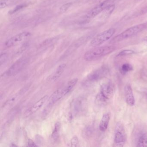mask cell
<instances>
[{
    "label": "cell",
    "mask_w": 147,
    "mask_h": 147,
    "mask_svg": "<svg viewBox=\"0 0 147 147\" xmlns=\"http://www.w3.org/2000/svg\"><path fill=\"white\" fill-rule=\"evenodd\" d=\"M134 53H135L134 51L131 50H125L119 52L117 56H123L131 55L134 54Z\"/></svg>",
    "instance_id": "cell-21"
},
{
    "label": "cell",
    "mask_w": 147,
    "mask_h": 147,
    "mask_svg": "<svg viewBox=\"0 0 147 147\" xmlns=\"http://www.w3.org/2000/svg\"><path fill=\"white\" fill-rule=\"evenodd\" d=\"M28 146L29 147H37V145L34 142L33 140L29 139L28 142Z\"/></svg>",
    "instance_id": "cell-25"
},
{
    "label": "cell",
    "mask_w": 147,
    "mask_h": 147,
    "mask_svg": "<svg viewBox=\"0 0 147 147\" xmlns=\"http://www.w3.org/2000/svg\"><path fill=\"white\" fill-rule=\"evenodd\" d=\"M49 98V97L48 95H45L34 105H32L28 110H26L24 114V116L25 117H28L36 112L45 104Z\"/></svg>",
    "instance_id": "cell-11"
},
{
    "label": "cell",
    "mask_w": 147,
    "mask_h": 147,
    "mask_svg": "<svg viewBox=\"0 0 147 147\" xmlns=\"http://www.w3.org/2000/svg\"><path fill=\"white\" fill-rule=\"evenodd\" d=\"M116 49L113 46L98 47L87 51L84 55V58L87 61H92L111 54Z\"/></svg>",
    "instance_id": "cell-2"
},
{
    "label": "cell",
    "mask_w": 147,
    "mask_h": 147,
    "mask_svg": "<svg viewBox=\"0 0 147 147\" xmlns=\"http://www.w3.org/2000/svg\"><path fill=\"white\" fill-rule=\"evenodd\" d=\"M115 86L111 81H108L100 86L99 92L96 98V103L100 106L108 104L113 97Z\"/></svg>",
    "instance_id": "cell-1"
},
{
    "label": "cell",
    "mask_w": 147,
    "mask_h": 147,
    "mask_svg": "<svg viewBox=\"0 0 147 147\" xmlns=\"http://www.w3.org/2000/svg\"><path fill=\"white\" fill-rule=\"evenodd\" d=\"M66 66L67 65H66V63H63V64L59 65L53 75L51 76L50 78V81L54 82L57 80L64 72V70L66 68Z\"/></svg>",
    "instance_id": "cell-14"
},
{
    "label": "cell",
    "mask_w": 147,
    "mask_h": 147,
    "mask_svg": "<svg viewBox=\"0 0 147 147\" xmlns=\"http://www.w3.org/2000/svg\"><path fill=\"white\" fill-rule=\"evenodd\" d=\"M70 146L72 147H80V142L77 136H74L71 138L70 142Z\"/></svg>",
    "instance_id": "cell-20"
},
{
    "label": "cell",
    "mask_w": 147,
    "mask_h": 147,
    "mask_svg": "<svg viewBox=\"0 0 147 147\" xmlns=\"http://www.w3.org/2000/svg\"><path fill=\"white\" fill-rule=\"evenodd\" d=\"M7 58H8V55L7 53H2L1 55V56H0V64H1V65H2L6 61Z\"/></svg>",
    "instance_id": "cell-23"
},
{
    "label": "cell",
    "mask_w": 147,
    "mask_h": 147,
    "mask_svg": "<svg viewBox=\"0 0 147 147\" xmlns=\"http://www.w3.org/2000/svg\"><path fill=\"white\" fill-rule=\"evenodd\" d=\"M133 70V67L131 64L126 63L123 64L120 69V72L122 74H125L128 72Z\"/></svg>",
    "instance_id": "cell-18"
},
{
    "label": "cell",
    "mask_w": 147,
    "mask_h": 147,
    "mask_svg": "<svg viewBox=\"0 0 147 147\" xmlns=\"http://www.w3.org/2000/svg\"><path fill=\"white\" fill-rule=\"evenodd\" d=\"M30 36L31 33L30 32H24L9 38L6 42L5 44L7 47H12L26 39Z\"/></svg>",
    "instance_id": "cell-10"
},
{
    "label": "cell",
    "mask_w": 147,
    "mask_h": 147,
    "mask_svg": "<svg viewBox=\"0 0 147 147\" xmlns=\"http://www.w3.org/2000/svg\"><path fill=\"white\" fill-rule=\"evenodd\" d=\"M61 128V123L60 122H57V123H56L55 128H54L53 132H52V135H51L52 138L55 141H57L59 139Z\"/></svg>",
    "instance_id": "cell-16"
},
{
    "label": "cell",
    "mask_w": 147,
    "mask_h": 147,
    "mask_svg": "<svg viewBox=\"0 0 147 147\" xmlns=\"http://www.w3.org/2000/svg\"><path fill=\"white\" fill-rule=\"evenodd\" d=\"M127 138V134L124 126L121 122H118L115 126L114 145L116 147H123L126 143Z\"/></svg>",
    "instance_id": "cell-5"
},
{
    "label": "cell",
    "mask_w": 147,
    "mask_h": 147,
    "mask_svg": "<svg viewBox=\"0 0 147 147\" xmlns=\"http://www.w3.org/2000/svg\"><path fill=\"white\" fill-rule=\"evenodd\" d=\"M116 30L114 28H111L97 35L90 43L91 46L97 47L109 40L115 33Z\"/></svg>",
    "instance_id": "cell-8"
},
{
    "label": "cell",
    "mask_w": 147,
    "mask_h": 147,
    "mask_svg": "<svg viewBox=\"0 0 147 147\" xmlns=\"http://www.w3.org/2000/svg\"><path fill=\"white\" fill-rule=\"evenodd\" d=\"M137 147H147V131L143 132L138 138Z\"/></svg>",
    "instance_id": "cell-15"
},
{
    "label": "cell",
    "mask_w": 147,
    "mask_h": 147,
    "mask_svg": "<svg viewBox=\"0 0 147 147\" xmlns=\"http://www.w3.org/2000/svg\"><path fill=\"white\" fill-rule=\"evenodd\" d=\"M81 98L78 99L75 103L74 107L76 111H80L82 108V100Z\"/></svg>",
    "instance_id": "cell-19"
},
{
    "label": "cell",
    "mask_w": 147,
    "mask_h": 147,
    "mask_svg": "<svg viewBox=\"0 0 147 147\" xmlns=\"http://www.w3.org/2000/svg\"><path fill=\"white\" fill-rule=\"evenodd\" d=\"M29 62L28 57H23L16 61L5 73L6 76H12L18 74L26 67Z\"/></svg>",
    "instance_id": "cell-7"
},
{
    "label": "cell",
    "mask_w": 147,
    "mask_h": 147,
    "mask_svg": "<svg viewBox=\"0 0 147 147\" xmlns=\"http://www.w3.org/2000/svg\"><path fill=\"white\" fill-rule=\"evenodd\" d=\"M64 86L55 91L49 98V102L42 112V116L46 117L49 114L53 106L62 98L67 94Z\"/></svg>",
    "instance_id": "cell-4"
},
{
    "label": "cell",
    "mask_w": 147,
    "mask_h": 147,
    "mask_svg": "<svg viewBox=\"0 0 147 147\" xmlns=\"http://www.w3.org/2000/svg\"><path fill=\"white\" fill-rule=\"evenodd\" d=\"M124 92L126 103L130 106H133L135 103V97L131 86L129 84L125 85L124 88Z\"/></svg>",
    "instance_id": "cell-12"
},
{
    "label": "cell",
    "mask_w": 147,
    "mask_h": 147,
    "mask_svg": "<svg viewBox=\"0 0 147 147\" xmlns=\"http://www.w3.org/2000/svg\"><path fill=\"white\" fill-rule=\"evenodd\" d=\"M108 72L109 70L107 67H101L89 74L87 77V81L90 83L98 81L105 77Z\"/></svg>",
    "instance_id": "cell-9"
},
{
    "label": "cell",
    "mask_w": 147,
    "mask_h": 147,
    "mask_svg": "<svg viewBox=\"0 0 147 147\" xmlns=\"http://www.w3.org/2000/svg\"><path fill=\"white\" fill-rule=\"evenodd\" d=\"M110 118H111V115L109 113H105L103 115L99 125L100 130L101 131H105L106 130L108 127Z\"/></svg>",
    "instance_id": "cell-13"
},
{
    "label": "cell",
    "mask_w": 147,
    "mask_h": 147,
    "mask_svg": "<svg viewBox=\"0 0 147 147\" xmlns=\"http://www.w3.org/2000/svg\"><path fill=\"white\" fill-rule=\"evenodd\" d=\"M72 3H67V4H64L60 8V11L62 13H64L72 5Z\"/></svg>",
    "instance_id": "cell-22"
},
{
    "label": "cell",
    "mask_w": 147,
    "mask_h": 147,
    "mask_svg": "<svg viewBox=\"0 0 147 147\" xmlns=\"http://www.w3.org/2000/svg\"><path fill=\"white\" fill-rule=\"evenodd\" d=\"M115 1L116 0H102L100 4L89 11L86 15L84 18L85 21H88L93 18L107 7L113 5Z\"/></svg>",
    "instance_id": "cell-6"
},
{
    "label": "cell",
    "mask_w": 147,
    "mask_h": 147,
    "mask_svg": "<svg viewBox=\"0 0 147 147\" xmlns=\"http://www.w3.org/2000/svg\"><path fill=\"white\" fill-rule=\"evenodd\" d=\"M146 98H147V93H146Z\"/></svg>",
    "instance_id": "cell-27"
},
{
    "label": "cell",
    "mask_w": 147,
    "mask_h": 147,
    "mask_svg": "<svg viewBox=\"0 0 147 147\" xmlns=\"http://www.w3.org/2000/svg\"><path fill=\"white\" fill-rule=\"evenodd\" d=\"M19 0H1L0 1V8L4 9L7 7L18 2Z\"/></svg>",
    "instance_id": "cell-17"
},
{
    "label": "cell",
    "mask_w": 147,
    "mask_h": 147,
    "mask_svg": "<svg viewBox=\"0 0 147 147\" xmlns=\"http://www.w3.org/2000/svg\"><path fill=\"white\" fill-rule=\"evenodd\" d=\"M25 7H26L25 4H22V5H19L16 7L13 10L11 11V13H14L20 10V9Z\"/></svg>",
    "instance_id": "cell-24"
},
{
    "label": "cell",
    "mask_w": 147,
    "mask_h": 147,
    "mask_svg": "<svg viewBox=\"0 0 147 147\" xmlns=\"http://www.w3.org/2000/svg\"><path fill=\"white\" fill-rule=\"evenodd\" d=\"M136 1H142V0H136Z\"/></svg>",
    "instance_id": "cell-26"
},
{
    "label": "cell",
    "mask_w": 147,
    "mask_h": 147,
    "mask_svg": "<svg viewBox=\"0 0 147 147\" xmlns=\"http://www.w3.org/2000/svg\"><path fill=\"white\" fill-rule=\"evenodd\" d=\"M147 28L145 24H141L128 28L122 33L118 35L112 39V43H116L127 39L144 30Z\"/></svg>",
    "instance_id": "cell-3"
}]
</instances>
